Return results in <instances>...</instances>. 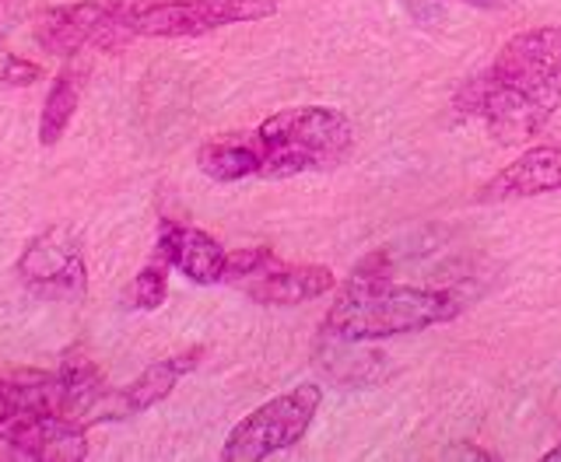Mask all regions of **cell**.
Wrapping results in <instances>:
<instances>
[{"mask_svg": "<svg viewBox=\"0 0 561 462\" xmlns=\"http://www.w3.org/2000/svg\"><path fill=\"white\" fill-rule=\"evenodd\" d=\"M561 105V28L540 25L505 39L484 70L470 74L453 95L463 119H481L502 145L530 140Z\"/></svg>", "mask_w": 561, "mask_h": 462, "instance_id": "6da1fadb", "label": "cell"}, {"mask_svg": "<svg viewBox=\"0 0 561 462\" xmlns=\"http://www.w3.org/2000/svg\"><path fill=\"white\" fill-rule=\"evenodd\" d=\"M460 312L463 298L456 291L403 288L390 277H351L323 319V333L341 344H368L449 323Z\"/></svg>", "mask_w": 561, "mask_h": 462, "instance_id": "7a4b0ae2", "label": "cell"}, {"mask_svg": "<svg viewBox=\"0 0 561 462\" xmlns=\"http://www.w3.org/2000/svg\"><path fill=\"white\" fill-rule=\"evenodd\" d=\"M253 140L263 180H291L341 165L355 148V127L344 113L327 105H298L263 119Z\"/></svg>", "mask_w": 561, "mask_h": 462, "instance_id": "3957f363", "label": "cell"}, {"mask_svg": "<svg viewBox=\"0 0 561 462\" xmlns=\"http://www.w3.org/2000/svg\"><path fill=\"white\" fill-rule=\"evenodd\" d=\"M323 403L320 385H298L291 393L277 396L271 403L256 406V411L239 420L232 435L225 438L221 459L225 462H260L280 449H291L302 441L312 428V417Z\"/></svg>", "mask_w": 561, "mask_h": 462, "instance_id": "277c9868", "label": "cell"}, {"mask_svg": "<svg viewBox=\"0 0 561 462\" xmlns=\"http://www.w3.org/2000/svg\"><path fill=\"white\" fill-rule=\"evenodd\" d=\"M274 11L277 0H162V4L130 8V28L134 35H151V39H183L239 22H260Z\"/></svg>", "mask_w": 561, "mask_h": 462, "instance_id": "5b68a950", "label": "cell"}, {"mask_svg": "<svg viewBox=\"0 0 561 462\" xmlns=\"http://www.w3.org/2000/svg\"><path fill=\"white\" fill-rule=\"evenodd\" d=\"M35 39L46 53L70 57L84 46L95 49H119L123 43L134 39L130 28V4H70L43 14Z\"/></svg>", "mask_w": 561, "mask_h": 462, "instance_id": "8992f818", "label": "cell"}, {"mask_svg": "<svg viewBox=\"0 0 561 462\" xmlns=\"http://www.w3.org/2000/svg\"><path fill=\"white\" fill-rule=\"evenodd\" d=\"M18 274L46 294H67V298L84 294L88 277H84L81 242L67 228H49L39 239L28 242L22 259H18Z\"/></svg>", "mask_w": 561, "mask_h": 462, "instance_id": "52a82bcc", "label": "cell"}, {"mask_svg": "<svg viewBox=\"0 0 561 462\" xmlns=\"http://www.w3.org/2000/svg\"><path fill=\"white\" fill-rule=\"evenodd\" d=\"M561 189V145H540L523 151L513 165H505L478 189V204L530 200Z\"/></svg>", "mask_w": 561, "mask_h": 462, "instance_id": "ba28073f", "label": "cell"}, {"mask_svg": "<svg viewBox=\"0 0 561 462\" xmlns=\"http://www.w3.org/2000/svg\"><path fill=\"white\" fill-rule=\"evenodd\" d=\"M158 256L197 284H218L225 277V249L201 228L165 221L158 231Z\"/></svg>", "mask_w": 561, "mask_h": 462, "instance_id": "9c48e42d", "label": "cell"}, {"mask_svg": "<svg viewBox=\"0 0 561 462\" xmlns=\"http://www.w3.org/2000/svg\"><path fill=\"white\" fill-rule=\"evenodd\" d=\"M239 288L260 305H298V301L320 298L333 288V274L327 266H263L260 274L242 280Z\"/></svg>", "mask_w": 561, "mask_h": 462, "instance_id": "30bf717a", "label": "cell"}, {"mask_svg": "<svg viewBox=\"0 0 561 462\" xmlns=\"http://www.w3.org/2000/svg\"><path fill=\"white\" fill-rule=\"evenodd\" d=\"M197 361H201V350H190V354H175V358H165V361L145 368V371H140V379H134L127 389H123L119 417L145 414V411H151V406H158L172 393L175 382H180L186 371L197 368Z\"/></svg>", "mask_w": 561, "mask_h": 462, "instance_id": "8fae6325", "label": "cell"}, {"mask_svg": "<svg viewBox=\"0 0 561 462\" xmlns=\"http://www.w3.org/2000/svg\"><path fill=\"white\" fill-rule=\"evenodd\" d=\"M197 165L207 180L215 183H239L250 180V175H260V151L256 140H242V137H225L215 140V145H204L197 154Z\"/></svg>", "mask_w": 561, "mask_h": 462, "instance_id": "7c38bea8", "label": "cell"}, {"mask_svg": "<svg viewBox=\"0 0 561 462\" xmlns=\"http://www.w3.org/2000/svg\"><path fill=\"white\" fill-rule=\"evenodd\" d=\"M57 379H60V400H64L67 417L81 420L84 414H92L95 406L105 400L102 371L88 358H81V354H67L60 371H57Z\"/></svg>", "mask_w": 561, "mask_h": 462, "instance_id": "4fadbf2b", "label": "cell"}, {"mask_svg": "<svg viewBox=\"0 0 561 462\" xmlns=\"http://www.w3.org/2000/svg\"><path fill=\"white\" fill-rule=\"evenodd\" d=\"M78 99H81L78 81H75L70 70H64V74L53 81L49 95H46V105H43V116H39V145L43 148H53L64 137L67 123L75 119Z\"/></svg>", "mask_w": 561, "mask_h": 462, "instance_id": "5bb4252c", "label": "cell"}, {"mask_svg": "<svg viewBox=\"0 0 561 462\" xmlns=\"http://www.w3.org/2000/svg\"><path fill=\"white\" fill-rule=\"evenodd\" d=\"M165 259L158 256V263L145 266V270L137 274L134 280V305L145 309V312H154L158 305L165 301V291H169V280H165Z\"/></svg>", "mask_w": 561, "mask_h": 462, "instance_id": "9a60e30c", "label": "cell"}, {"mask_svg": "<svg viewBox=\"0 0 561 462\" xmlns=\"http://www.w3.org/2000/svg\"><path fill=\"white\" fill-rule=\"evenodd\" d=\"M274 263V253L271 249H239V253H228L225 256V277L221 280H232V284H242V280H250L253 274H260L263 266H271Z\"/></svg>", "mask_w": 561, "mask_h": 462, "instance_id": "2e32d148", "label": "cell"}, {"mask_svg": "<svg viewBox=\"0 0 561 462\" xmlns=\"http://www.w3.org/2000/svg\"><path fill=\"white\" fill-rule=\"evenodd\" d=\"M39 74L43 70L35 67V63H28V60H18V57H8V63H4V78L8 84H32V81H39Z\"/></svg>", "mask_w": 561, "mask_h": 462, "instance_id": "e0dca14e", "label": "cell"}, {"mask_svg": "<svg viewBox=\"0 0 561 462\" xmlns=\"http://www.w3.org/2000/svg\"><path fill=\"white\" fill-rule=\"evenodd\" d=\"M443 459H481V462H488L491 452H481V449H473V446H453Z\"/></svg>", "mask_w": 561, "mask_h": 462, "instance_id": "ac0fdd59", "label": "cell"}, {"mask_svg": "<svg viewBox=\"0 0 561 462\" xmlns=\"http://www.w3.org/2000/svg\"><path fill=\"white\" fill-rule=\"evenodd\" d=\"M463 4H470V8H481V11H502V8L513 4V0H463Z\"/></svg>", "mask_w": 561, "mask_h": 462, "instance_id": "d6986e66", "label": "cell"}, {"mask_svg": "<svg viewBox=\"0 0 561 462\" xmlns=\"http://www.w3.org/2000/svg\"><path fill=\"white\" fill-rule=\"evenodd\" d=\"M558 459H561V446H558V449H551L548 455H543V462H558Z\"/></svg>", "mask_w": 561, "mask_h": 462, "instance_id": "ffe728a7", "label": "cell"}]
</instances>
